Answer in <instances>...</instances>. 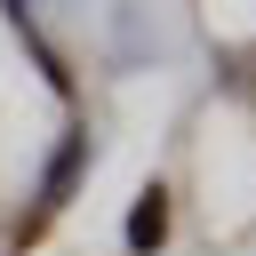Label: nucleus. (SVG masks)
I'll list each match as a JSON object with an SVG mask.
<instances>
[{
  "label": "nucleus",
  "mask_w": 256,
  "mask_h": 256,
  "mask_svg": "<svg viewBox=\"0 0 256 256\" xmlns=\"http://www.w3.org/2000/svg\"><path fill=\"white\" fill-rule=\"evenodd\" d=\"M160 224H168V216H160V192H144V208H136L128 240H136V248H152V240H160Z\"/></svg>",
  "instance_id": "1"
}]
</instances>
